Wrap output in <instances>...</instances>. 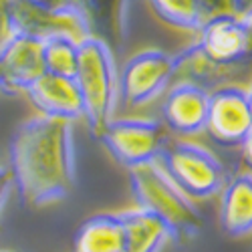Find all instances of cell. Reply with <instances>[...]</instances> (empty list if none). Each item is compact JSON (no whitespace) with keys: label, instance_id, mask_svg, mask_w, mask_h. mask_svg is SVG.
<instances>
[{"label":"cell","instance_id":"6da1fadb","mask_svg":"<svg viewBox=\"0 0 252 252\" xmlns=\"http://www.w3.org/2000/svg\"><path fill=\"white\" fill-rule=\"evenodd\" d=\"M10 172L27 208H45L65 200L75 188L73 123L32 115L10 139Z\"/></svg>","mask_w":252,"mask_h":252},{"label":"cell","instance_id":"7a4b0ae2","mask_svg":"<svg viewBox=\"0 0 252 252\" xmlns=\"http://www.w3.org/2000/svg\"><path fill=\"white\" fill-rule=\"evenodd\" d=\"M129 182L137 206L158 216L167 226L174 240L186 242L200 232L202 216L194 200L172 182L158 159L131 167Z\"/></svg>","mask_w":252,"mask_h":252},{"label":"cell","instance_id":"3957f363","mask_svg":"<svg viewBox=\"0 0 252 252\" xmlns=\"http://www.w3.org/2000/svg\"><path fill=\"white\" fill-rule=\"evenodd\" d=\"M75 83L83 99V119L95 137L113 119L119 101V73L115 53L95 36L79 43Z\"/></svg>","mask_w":252,"mask_h":252},{"label":"cell","instance_id":"277c9868","mask_svg":"<svg viewBox=\"0 0 252 252\" xmlns=\"http://www.w3.org/2000/svg\"><path fill=\"white\" fill-rule=\"evenodd\" d=\"M158 161L190 200H210L226 186L224 165L200 143L186 139L165 143Z\"/></svg>","mask_w":252,"mask_h":252},{"label":"cell","instance_id":"5b68a950","mask_svg":"<svg viewBox=\"0 0 252 252\" xmlns=\"http://www.w3.org/2000/svg\"><path fill=\"white\" fill-rule=\"evenodd\" d=\"M97 139L111 158L127 170L156 161L167 143L161 123L139 117H113Z\"/></svg>","mask_w":252,"mask_h":252},{"label":"cell","instance_id":"8992f818","mask_svg":"<svg viewBox=\"0 0 252 252\" xmlns=\"http://www.w3.org/2000/svg\"><path fill=\"white\" fill-rule=\"evenodd\" d=\"M176 71L174 55L161 49H145L127 59L119 73V97L127 107H141L156 101Z\"/></svg>","mask_w":252,"mask_h":252},{"label":"cell","instance_id":"52a82bcc","mask_svg":"<svg viewBox=\"0 0 252 252\" xmlns=\"http://www.w3.org/2000/svg\"><path fill=\"white\" fill-rule=\"evenodd\" d=\"M10 8L16 34H29L40 40L53 34H67L79 43L89 36L77 2L45 4L34 0H10Z\"/></svg>","mask_w":252,"mask_h":252},{"label":"cell","instance_id":"ba28073f","mask_svg":"<svg viewBox=\"0 0 252 252\" xmlns=\"http://www.w3.org/2000/svg\"><path fill=\"white\" fill-rule=\"evenodd\" d=\"M206 131L222 145H242L252 131V109L244 87L224 85L210 93Z\"/></svg>","mask_w":252,"mask_h":252},{"label":"cell","instance_id":"9c48e42d","mask_svg":"<svg viewBox=\"0 0 252 252\" xmlns=\"http://www.w3.org/2000/svg\"><path fill=\"white\" fill-rule=\"evenodd\" d=\"M45 73L43 40L36 36L14 34L0 51V91L27 93Z\"/></svg>","mask_w":252,"mask_h":252},{"label":"cell","instance_id":"30bf717a","mask_svg":"<svg viewBox=\"0 0 252 252\" xmlns=\"http://www.w3.org/2000/svg\"><path fill=\"white\" fill-rule=\"evenodd\" d=\"M210 91L190 81H176L163 103L165 125L178 135H196L206 129Z\"/></svg>","mask_w":252,"mask_h":252},{"label":"cell","instance_id":"8fae6325","mask_svg":"<svg viewBox=\"0 0 252 252\" xmlns=\"http://www.w3.org/2000/svg\"><path fill=\"white\" fill-rule=\"evenodd\" d=\"M27 97L40 115L71 123L83 119V99L75 77L45 73L29 87Z\"/></svg>","mask_w":252,"mask_h":252},{"label":"cell","instance_id":"7c38bea8","mask_svg":"<svg viewBox=\"0 0 252 252\" xmlns=\"http://www.w3.org/2000/svg\"><path fill=\"white\" fill-rule=\"evenodd\" d=\"M87 23L89 36L103 40L113 53L121 51L127 38L131 0H75Z\"/></svg>","mask_w":252,"mask_h":252},{"label":"cell","instance_id":"4fadbf2b","mask_svg":"<svg viewBox=\"0 0 252 252\" xmlns=\"http://www.w3.org/2000/svg\"><path fill=\"white\" fill-rule=\"evenodd\" d=\"M220 224L232 238L252 234V172H242L224 186Z\"/></svg>","mask_w":252,"mask_h":252},{"label":"cell","instance_id":"5bb4252c","mask_svg":"<svg viewBox=\"0 0 252 252\" xmlns=\"http://www.w3.org/2000/svg\"><path fill=\"white\" fill-rule=\"evenodd\" d=\"M123 226L121 252H159L172 238L167 226L143 208H131L117 212Z\"/></svg>","mask_w":252,"mask_h":252},{"label":"cell","instance_id":"9a60e30c","mask_svg":"<svg viewBox=\"0 0 252 252\" xmlns=\"http://www.w3.org/2000/svg\"><path fill=\"white\" fill-rule=\"evenodd\" d=\"M123 226L119 214H95L81 224L75 234L73 252H121Z\"/></svg>","mask_w":252,"mask_h":252},{"label":"cell","instance_id":"2e32d148","mask_svg":"<svg viewBox=\"0 0 252 252\" xmlns=\"http://www.w3.org/2000/svg\"><path fill=\"white\" fill-rule=\"evenodd\" d=\"M45 71L63 77H75L79 63V40L67 34H53L43 38Z\"/></svg>","mask_w":252,"mask_h":252},{"label":"cell","instance_id":"e0dca14e","mask_svg":"<svg viewBox=\"0 0 252 252\" xmlns=\"http://www.w3.org/2000/svg\"><path fill=\"white\" fill-rule=\"evenodd\" d=\"M150 6L159 20L180 31L198 32L204 23L200 0H150Z\"/></svg>","mask_w":252,"mask_h":252},{"label":"cell","instance_id":"ac0fdd59","mask_svg":"<svg viewBox=\"0 0 252 252\" xmlns=\"http://www.w3.org/2000/svg\"><path fill=\"white\" fill-rule=\"evenodd\" d=\"M16 34L14 20H12V8L10 0H0V51L10 43V38Z\"/></svg>","mask_w":252,"mask_h":252},{"label":"cell","instance_id":"d6986e66","mask_svg":"<svg viewBox=\"0 0 252 252\" xmlns=\"http://www.w3.org/2000/svg\"><path fill=\"white\" fill-rule=\"evenodd\" d=\"M200 8H202L204 20L212 16H220V14H234L232 0H200Z\"/></svg>","mask_w":252,"mask_h":252},{"label":"cell","instance_id":"ffe728a7","mask_svg":"<svg viewBox=\"0 0 252 252\" xmlns=\"http://www.w3.org/2000/svg\"><path fill=\"white\" fill-rule=\"evenodd\" d=\"M12 188H14V180H12L10 167L0 165V210L4 208V204H6V200L12 192Z\"/></svg>","mask_w":252,"mask_h":252},{"label":"cell","instance_id":"44dd1931","mask_svg":"<svg viewBox=\"0 0 252 252\" xmlns=\"http://www.w3.org/2000/svg\"><path fill=\"white\" fill-rule=\"evenodd\" d=\"M242 156H244V161L248 165V170H252V131L242 141Z\"/></svg>","mask_w":252,"mask_h":252},{"label":"cell","instance_id":"7402d4cb","mask_svg":"<svg viewBox=\"0 0 252 252\" xmlns=\"http://www.w3.org/2000/svg\"><path fill=\"white\" fill-rule=\"evenodd\" d=\"M234 14H248L252 12V0H232Z\"/></svg>","mask_w":252,"mask_h":252},{"label":"cell","instance_id":"603a6c76","mask_svg":"<svg viewBox=\"0 0 252 252\" xmlns=\"http://www.w3.org/2000/svg\"><path fill=\"white\" fill-rule=\"evenodd\" d=\"M246 93H248V101H250V109H252V83H250V87L246 89Z\"/></svg>","mask_w":252,"mask_h":252},{"label":"cell","instance_id":"cb8c5ba5","mask_svg":"<svg viewBox=\"0 0 252 252\" xmlns=\"http://www.w3.org/2000/svg\"><path fill=\"white\" fill-rule=\"evenodd\" d=\"M59 2H75V0H59Z\"/></svg>","mask_w":252,"mask_h":252},{"label":"cell","instance_id":"d4e9b609","mask_svg":"<svg viewBox=\"0 0 252 252\" xmlns=\"http://www.w3.org/2000/svg\"><path fill=\"white\" fill-rule=\"evenodd\" d=\"M0 252H10V250H0Z\"/></svg>","mask_w":252,"mask_h":252}]
</instances>
